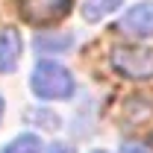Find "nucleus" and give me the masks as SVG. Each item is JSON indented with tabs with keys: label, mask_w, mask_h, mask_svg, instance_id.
<instances>
[{
	"label": "nucleus",
	"mask_w": 153,
	"mask_h": 153,
	"mask_svg": "<svg viewBox=\"0 0 153 153\" xmlns=\"http://www.w3.org/2000/svg\"><path fill=\"white\" fill-rule=\"evenodd\" d=\"M33 91H36L41 100H68L74 94V76L65 65L59 62H38L36 71H33V79H30Z\"/></svg>",
	"instance_id": "1"
},
{
	"label": "nucleus",
	"mask_w": 153,
	"mask_h": 153,
	"mask_svg": "<svg viewBox=\"0 0 153 153\" xmlns=\"http://www.w3.org/2000/svg\"><path fill=\"white\" fill-rule=\"evenodd\" d=\"M115 71L127 79H150L153 76V50L144 47H118L112 53Z\"/></svg>",
	"instance_id": "2"
},
{
	"label": "nucleus",
	"mask_w": 153,
	"mask_h": 153,
	"mask_svg": "<svg viewBox=\"0 0 153 153\" xmlns=\"http://www.w3.org/2000/svg\"><path fill=\"white\" fill-rule=\"evenodd\" d=\"M118 30L133 38H150L153 36V0L130 6L124 12V18L118 21Z\"/></svg>",
	"instance_id": "3"
},
{
	"label": "nucleus",
	"mask_w": 153,
	"mask_h": 153,
	"mask_svg": "<svg viewBox=\"0 0 153 153\" xmlns=\"http://www.w3.org/2000/svg\"><path fill=\"white\" fill-rule=\"evenodd\" d=\"M21 59V36L18 30H0V74H12Z\"/></svg>",
	"instance_id": "4"
},
{
	"label": "nucleus",
	"mask_w": 153,
	"mask_h": 153,
	"mask_svg": "<svg viewBox=\"0 0 153 153\" xmlns=\"http://www.w3.org/2000/svg\"><path fill=\"white\" fill-rule=\"evenodd\" d=\"M71 0H27V18L36 24H50L68 12Z\"/></svg>",
	"instance_id": "5"
},
{
	"label": "nucleus",
	"mask_w": 153,
	"mask_h": 153,
	"mask_svg": "<svg viewBox=\"0 0 153 153\" xmlns=\"http://www.w3.org/2000/svg\"><path fill=\"white\" fill-rule=\"evenodd\" d=\"M124 0H82V18L88 21V24H97V21H103V18H109L115 9L121 6Z\"/></svg>",
	"instance_id": "6"
},
{
	"label": "nucleus",
	"mask_w": 153,
	"mask_h": 153,
	"mask_svg": "<svg viewBox=\"0 0 153 153\" xmlns=\"http://www.w3.org/2000/svg\"><path fill=\"white\" fill-rule=\"evenodd\" d=\"M0 153H41V138L33 133H24L18 138H12Z\"/></svg>",
	"instance_id": "7"
},
{
	"label": "nucleus",
	"mask_w": 153,
	"mask_h": 153,
	"mask_svg": "<svg viewBox=\"0 0 153 153\" xmlns=\"http://www.w3.org/2000/svg\"><path fill=\"white\" fill-rule=\"evenodd\" d=\"M71 36H50V33H44V36L36 38V47L41 53H47V50H65V47H71Z\"/></svg>",
	"instance_id": "8"
},
{
	"label": "nucleus",
	"mask_w": 153,
	"mask_h": 153,
	"mask_svg": "<svg viewBox=\"0 0 153 153\" xmlns=\"http://www.w3.org/2000/svg\"><path fill=\"white\" fill-rule=\"evenodd\" d=\"M47 153H74V147H68V144H50Z\"/></svg>",
	"instance_id": "9"
},
{
	"label": "nucleus",
	"mask_w": 153,
	"mask_h": 153,
	"mask_svg": "<svg viewBox=\"0 0 153 153\" xmlns=\"http://www.w3.org/2000/svg\"><path fill=\"white\" fill-rule=\"evenodd\" d=\"M3 109H6V103H3V97H0V118H3Z\"/></svg>",
	"instance_id": "10"
},
{
	"label": "nucleus",
	"mask_w": 153,
	"mask_h": 153,
	"mask_svg": "<svg viewBox=\"0 0 153 153\" xmlns=\"http://www.w3.org/2000/svg\"><path fill=\"white\" fill-rule=\"evenodd\" d=\"M94 153H103V150H94Z\"/></svg>",
	"instance_id": "11"
}]
</instances>
